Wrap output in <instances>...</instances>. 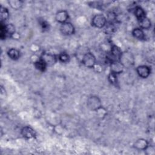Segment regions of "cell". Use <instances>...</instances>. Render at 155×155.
Masks as SVG:
<instances>
[{"mask_svg": "<svg viewBox=\"0 0 155 155\" xmlns=\"http://www.w3.org/2000/svg\"><path fill=\"white\" fill-rule=\"evenodd\" d=\"M82 63L85 67L87 68H93L96 64V57L91 52H87L84 53L82 56Z\"/></svg>", "mask_w": 155, "mask_h": 155, "instance_id": "1", "label": "cell"}, {"mask_svg": "<svg viewBox=\"0 0 155 155\" xmlns=\"http://www.w3.org/2000/svg\"><path fill=\"white\" fill-rule=\"evenodd\" d=\"M119 61L122 64L124 68L132 66L134 63V59L133 54L128 51L122 52Z\"/></svg>", "mask_w": 155, "mask_h": 155, "instance_id": "2", "label": "cell"}, {"mask_svg": "<svg viewBox=\"0 0 155 155\" xmlns=\"http://www.w3.org/2000/svg\"><path fill=\"white\" fill-rule=\"evenodd\" d=\"M107 24V18L102 14L94 15L91 19V25L98 28L104 27Z\"/></svg>", "mask_w": 155, "mask_h": 155, "instance_id": "3", "label": "cell"}, {"mask_svg": "<svg viewBox=\"0 0 155 155\" xmlns=\"http://www.w3.org/2000/svg\"><path fill=\"white\" fill-rule=\"evenodd\" d=\"M122 51L119 47L117 45H111L110 50L108 52V55L107 59L110 61V63L114 62V61H119V58L122 54Z\"/></svg>", "mask_w": 155, "mask_h": 155, "instance_id": "4", "label": "cell"}, {"mask_svg": "<svg viewBox=\"0 0 155 155\" xmlns=\"http://www.w3.org/2000/svg\"><path fill=\"white\" fill-rule=\"evenodd\" d=\"M87 106L90 110L95 111L102 107L101 100L98 96H91L87 99Z\"/></svg>", "mask_w": 155, "mask_h": 155, "instance_id": "5", "label": "cell"}, {"mask_svg": "<svg viewBox=\"0 0 155 155\" xmlns=\"http://www.w3.org/2000/svg\"><path fill=\"white\" fill-rule=\"evenodd\" d=\"M41 59L44 61V62L47 64V67L53 65L58 59V57L51 53L44 52L41 56Z\"/></svg>", "mask_w": 155, "mask_h": 155, "instance_id": "6", "label": "cell"}, {"mask_svg": "<svg viewBox=\"0 0 155 155\" xmlns=\"http://www.w3.org/2000/svg\"><path fill=\"white\" fill-rule=\"evenodd\" d=\"M60 31L64 36H70L74 33L75 28L71 22H66L61 24L60 27Z\"/></svg>", "mask_w": 155, "mask_h": 155, "instance_id": "7", "label": "cell"}, {"mask_svg": "<svg viewBox=\"0 0 155 155\" xmlns=\"http://www.w3.org/2000/svg\"><path fill=\"white\" fill-rule=\"evenodd\" d=\"M136 70L138 76L143 79L147 78L151 73V68L146 65H139Z\"/></svg>", "mask_w": 155, "mask_h": 155, "instance_id": "8", "label": "cell"}, {"mask_svg": "<svg viewBox=\"0 0 155 155\" xmlns=\"http://www.w3.org/2000/svg\"><path fill=\"white\" fill-rule=\"evenodd\" d=\"M21 135L27 139H31L36 136V131L30 126L24 127L21 131Z\"/></svg>", "mask_w": 155, "mask_h": 155, "instance_id": "9", "label": "cell"}, {"mask_svg": "<svg viewBox=\"0 0 155 155\" xmlns=\"http://www.w3.org/2000/svg\"><path fill=\"white\" fill-rule=\"evenodd\" d=\"M69 18V15L67 10H61L56 12L55 15V20L62 24L66 22H67L68 19Z\"/></svg>", "mask_w": 155, "mask_h": 155, "instance_id": "10", "label": "cell"}, {"mask_svg": "<svg viewBox=\"0 0 155 155\" xmlns=\"http://www.w3.org/2000/svg\"><path fill=\"white\" fill-rule=\"evenodd\" d=\"M148 142L143 138L137 139L133 144L134 148L138 150H145L148 147Z\"/></svg>", "mask_w": 155, "mask_h": 155, "instance_id": "11", "label": "cell"}, {"mask_svg": "<svg viewBox=\"0 0 155 155\" xmlns=\"http://www.w3.org/2000/svg\"><path fill=\"white\" fill-rule=\"evenodd\" d=\"M124 67L122 64L118 61H114L110 63V69L111 72L115 73L116 74H119L121 73L124 70Z\"/></svg>", "mask_w": 155, "mask_h": 155, "instance_id": "12", "label": "cell"}, {"mask_svg": "<svg viewBox=\"0 0 155 155\" xmlns=\"http://www.w3.org/2000/svg\"><path fill=\"white\" fill-rule=\"evenodd\" d=\"M139 27L142 30H148L151 27V20L147 16L138 21Z\"/></svg>", "mask_w": 155, "mask_h": 155, "instance_id": "13", "label": "cell"}, {"mask_svg": "<svg viewBox=\"0 0 155 155\" xmlns=\"http://www.w3.org/2000/svg\"><path fill=\"white\" fill-rule=\"evenodd\" d=\"M7 55L8 58H10L13 61H16L18 60L19 57H20V51L19 50L15 48H10L7 51Z\"/></svg>", "mask_w": 155, "mask_h": 155, "instance_id": "14", "label": "cell"}, {"mask_svg": "<svg viewBox=\"0 0 155 155\" xmlns=\"http://www.w3.org/2000/svg\"><path fill=\"white\" fill-rule=\"evenodd\" d=\"M132 35L139 40H143L145 38V35L140 28H135L132 30Z\"/></svg>", "mask_w": 155, "mask_h": 155, "instance_id": "15", "label": "cell"}, {"mask_svg": "<svg viewBox=\"0 0 155 155\" xmlns=\"http://www.w3.org/2000/svg\"><path fill=\"white\" fill-rule=\"evenodd\" d=\"M135 16L136 17L137 21H139L143 18L146 17V13L145 10L140 6H136L134 11Z\"/></svg>", "mask_w": 155, "mask_h": 155, "instance_id": "16", "label": "cell"}, {"mask_svg": "<svg viewBox=\"0 0 155 155\" xmlns=\"http://www.w3.org/2000/svg\"><path fill=\"white\" fill-rule=\"evenodd\" d=\"M34 65H35L36 69H37L38 70L40 71L41 72H44L46 70L47 67V64L44 62V61L43 60H42L41 59V58L37 61L34 62Z\"/></svg>", "mask_w": 155, "mask_h": 155, "instance_id": "17", "label": "cell"}, {"mask_svg": "<svg viewBox=\"0 0 155 155\" xmlns=\"http://www.w3.org/2000/svg\"><path fill=\"white\" fill-rule=\"evenodd\" d=\"M8 3L11 8L15 10H19L23 5V2L20 0H9Z\"/></svg>", "mask_w": 155, "mask_h": 155, "instance_id": "18", "label": "cell"}, {"mask_svg": "<svg viewBox=\"0 0 155 155\" xmlns=\"http://www.w3.org/2000/svg\"><path fill=\"white\" fill-rule=\"evenodd\" d=\"M1 22H4L7 21L9 18V11L5 7H1Z\"/></svg>", "mask_w": 155, "mask_h": 155, "instance_id": "19", "label": "cell"}, {"mask_svg": "<svg viewBox=\"0 0 155 155\" xmlns=\"http://www.w3.org/2000/svg\"><path fill=\"white\" fill-rule=\"evenodd\" d=\"M5 28L6 31V35L7 37L12 38V36L16 33L15 27L12 24H8L5 25Z\"/></svg>", "mask_w": 155, "mask_h": 155, "instance_id": "20", "label": "cell"}, {"mask_svg": "<svg viewBox=\"0 0 155 155\" xmlns=\"http://www.w3.org/2000/svg\"><path fill=\"white\" fill-rule=\"evenodd\" d=\"M58 58L59 61L62 63H68L70 59V56L65 52L61 53L58 55Z\"/></svg>", "mask_w": 155, "mask_h": 155, "instance_id": "21", "label": "cell"}, {"mask_svg": "<svg viewBox=\"0 0 155 155\" xmlns=\"http://www.w3.org/2000/svg\"><path fill=\"white\" fill-rule=\"evenodd\" d=\"M108 79L109 82L114 85H116L118 84V79H117V74L113 73L112 72H110V73L108 74Z\"/></svg>", "mask_w": 155, "mask_h": 155, "instance_id": "22", "label": "cell"}, {"mask_svg": "<svg viewBox=\"0 0 155 155\" xmlns=\"http://www.w3.org/2000/svg\"><path fill=\"white\" fill-rule=\"evenodd\" d=\"M95 111L96 112L97 117H99V118H104V117H105V116H106V114L107 113V110L102 106L101 107L99 108H98Z\"/></svg>", "mask_w": 155, "mask_h": 155, "instance_id": "23", "label": "cell"}, {"mask_svg": "<svg viewBox=\"0 0 155 155\" xmlns=\"http://www.w3.org/2000/svg\"><path fill=\"white\" fill-rule=\"evenodd\" d=\"M145 151V153L148 155H153L155 153V150L154 148L150 145L144 150Z\"/></svg>", "mask_w": 155, "mask_h": 155, "instance_id": "24", "label": "cell"}, {"mask_svg": "<svg viewBox=\"0 0 155 155\" xmlns=\"http://www.w3.org/2000/svg\"><path fill=\"white\" fill-rule=\"evenodd\" d=\"M40 25H41V27H42V29H43L44 30L48 29V24L46 21H42V22H40Z\"/></svg>", "mask_w": 155, "mask_h": 155, "instance_id": "25", "label": "cell"}]
</instances>
